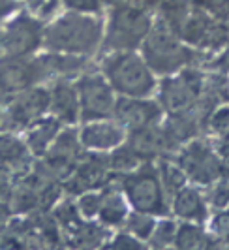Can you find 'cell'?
Listing matches in <instances>:
<instances>
[{"label": "cell", "mask_w": 229, "mask_h": 250, "mask_svg": "<svg viewBox=\"0 0 229 250\" xmlns=\"http://www.w3.org/2000/svg\"><path fill=\"white\" fill-rule=\"evenodd\" d=\"M177 228H178V224L175 222V220H171V218H164V216H162V220L154 224L153 233H151V237H149L151 245L158 250L171 247V245L175 243Z\"/></svg>", "instance_id": "cell-31"}, {"label": "cell", "mask_w": 229, "mask_h": 250, "mask_svg": "<svg viewBox=\"0 0 229 250\" xmlns=\"http://www.w3.org/2000/svg\"><path fill=\"white\" fill-rule=\"evenodd\" d=\"M103 13L62 12L45 23L43 49L96 59L102 51Z\"/></svg>", "instance_id": "cell-1"}, {"label": "cell", "mask_w": 229, "mask_h": 250, "mask_svg": "<svg viewBox=\"0 0 229 250\" xmlns=\"http://www.w3.org/2000/svg\"><path fill=\"white\" fill-rule=\"evenodd\" d=\"M166 113L156 98H124L116 96L113 117L126 132L156 126L164 121Z\"/></svg>", "instance_id": "cell-14"}, {"label": "cell", "mask_w": 229, "mask_h": 250, "mask_svg": "<svg viewBox=\"0 0 229 250\" xmlns=\"http://www.w3.org/2000/svg\"><path fill=\"white\" fill-rule=\"evenodd\" d=\"M36 59H38L45 85H49L57 79H76L77 75L83 74L96 61V59L77 57V55L55 53V51H39Z\"/></svg>", "instance_id": "cell-17"}, {"label": "cell", "mask_w": 229, "mask_h": 250, "mask_svg": "<svg viewBox=\"0 0 229 250\" xmlns=\"http://www.w3.org/2000/svg\"><path fill=\"white\" fill-rule=\"evenodd\" d=\"M191 2H193V0H191Z\"/></svg>", "instance_id": "cell-49"}, {"label": "cell", "mask_w": 229, "mask_h": 250, "mask_svg": "<svg viewBox=\"0 0 229 250\" xmlns=\"http://www.w3.org/2000/svg\"><path fill=\"white\" fill-rule=\"evenodd\" d=\"M23 8L41 23H49L62 12V0H23Z\"/></svg>", "instance_id": "cell-30"}, {"label": "cell", "mask_w": 229, "mask_h": 250, "mask_svg": "<svg viewBox=\"0 0 229 250\" xmlns=\"http://www.w3.org/2000/svg\"><path fill=\"white\" fill-rule=\"evenodd\" d=\"M107 239V229L103 224L83 220L76 229L66 233V243L72 250H98Z\"/></svg>", "instance_id": "cell-23"}, {"label": "cell", "mask_w": 229, "mask_h": 250, "mask_svg": "<svg viewBox=\"0 0 229 250\" xmlns=\"http://www.w3.org/2000/svg\"><path fill=\"white\" fill-rule=\"evenodd\" d=\"M154 25V13L128 2L103 12L102 51H139L143 40Z\"/></svg>", "instance_id": "cell-4"}, {"label": "cell", "mask_w": 229, "mask_h": 250, "mask_svg": "<svg viewBox=\"0 0 229 250\" xmlns=\"http://www.w3.org/2000/svg\"><path fill=\"white\" fill-rule=\"evenodd\" d=\"M210 228H212L214 237L220 239L222 243L229 245V207H226V209H218L216 214L212 216Z\"/></svg>", "instance_id": "cell-37"}, {"label": "cell", "mask_w": 229, "mask_h": 250, "mask_svg": "<svg viewBox=\"0 0 229 250\" xmlns=\"http://www.w3.org/2000/svg\"><path fill=\"white\" fill-rule=\"evenodd\" d=\"M124 143L137 154L141 162H156L164 156H173L177 152V149L173 147V143L164 132L162 123L149 128L130 130L126 132Z\"/></svg>", "instance_id": "cell-15"}, {"label": "cell", "mask_w": 229, "mask_h": 250, "mask_svg": "<svg viewBox=\"0 0 229 250\" xmlns=\"http://www.w3.org/2000/svg\"><path fill=\"white\" fill-rule=\"evenodd\" d=\"M154 218L156 216H153V214L132 211V213H128L126 220H124V228H126L128 233H132L134 237L141 239V241H149L154 229V224H156Z\"/></svg>", "instance_id": "cell-29"}, {"label": "cell", "mask_w": 229, "mask_h": 250, "mask_svg": "<svg viewBox=\"0 0 229 250\" xmlns=\"http://www.w3.org/2000/svg\"><path fill=\"white\" fill-rule=\"evenodd\" d=\"M128 2H132V0H102L105 10L107 8H113V6H120V4H128Z\"/></svg>", "instance_id": "cell-45"}, {"label": "cell", "mask_w": 229, "mask_h": 250, "mask_svg": "<svg viewBox=\"0 0 229 250\" xmlns=\"http://www.w3.org/2000/svg\"><path fill=\"white\" fill-rule=\"evenodd\" d=\"M23 8V0H0V25L10 21L15 13H19Z\"/></svg>", "instance_id": "cell-41"}, {"label": "cell", "mask_w": 229, "mask_h": 250, "mask_svg": "<svg viewBox=\"0 0 229 250\" xmlns=\"http://www.w3.org/2000/svg\"><path fill=\"white\" fill-rule=\"evenodd\" d=\"M4 55V49H2V38H0V57Z\"/></svg>", "instance_id": "cell-46"}, {"label": "cell", "mask_w": 229, "mask_h": 250, "mask_svg": "<svg viewBox=\"0 0 229 250\" xmlns=\"http://www.w3.org/2000/svg\"><path fill=\"white\" fill-rule=\"evenodd\" d=\"M141 57L156 77L177 74L188 66H205V57L199 51L188 47L180 38L154 17V25L139 47Z\"/></svg>", "instance_id": "cell-3"}, {"label": "cell", "mask_w": 229, "mask_h": 250, "mask_svg": "<svg viewBox=\"0 0 229 250\" xmlns=\"http://www.w3.org/2000/svg\"><path fill=\"white\" fill-rule=\"evenodd\" d=\"M64 128V125L55 119L53 115H45L39 121H36L32 126H28L23 132V139H25L26 147L30 150V154L34 158H39L45 154V150L51 147L55 138L58 136V132Z\"/></svg>", "instance_id": "cell-21"}, {"label": "cell", "mask_w": 229, "mask_h": 250, "mask_svg": "<svg viewBox=\"0 0 229 250\" xmlns=\"http://www.w3.org/2000/svg\"><path fill=\"white\" fill-rule=\"evenodd\" d=\"M209 235L203 231V228L195 222H182L177 228L175 235V247L177 250H205Z\"/></svg>", "instance_id": "cell-26"}, {"label": "cell", "mask_w": 229, "mask_h": 250, "mask_svg": "<svg viewBox=\"0 0 229 250\" xmlns=\"http://www.w3.org/2000/svg\"><path fill=\"white\" fill-rule=\"evenodd\" d=\"M207 134L214 136V138H224L229 134V104H220L214 111L210 113L209 121H207Z\"/></svg>", "instance_id": "cell-32"}, {"label": "cell", "mask_w": 229, "mask_h": 250, "mask_svg": "<svg viewBox=\"0 0 229 250\" xmlns=\"http://www.w3.org/2000/svg\"><path fill=\"white\" fill-rule=\"evenodd\" d=\"M109 154V167L113 171V175H124L134 171L135 167H139L141 160L137 158V154L128 147L126 143H120L118 147H114L113 150L107 152Z\"/></svg>", "instance_id": "cell-28"}, {"label": "cell", "mask_w": 229, "mask_h": 250, "mask_svg": "<svg viewBox=\"0 0 229 250\" xmlns=\"http://www.w3.org/2000/svg\"><path fill=\"white\" fill-rule=\"evenodd\" d=\"M36 85H45L36 55L34 57H12V55L0 57V107L12 96Z\"/></svg>", "instance_id": "cell-13"}, {"label": "cell", "mask_w": 229, "mask_h": 250, "mask_svg": "<svg viewBox=\"0 0 229 250\" xmlns=\"http://www.w3.org/2000/svg\"><path fill=\"white\" fill-rule=\"evenodd\" d=\"M203 70L229 75V42L222 47V49L218 51L216 55H212V57H210V61L205 64Z\"/></svg>", "instance_id": "cell-38"}, {"label": "cell", "mask_w": 229, "mask_h": 250, "mask_svg": "<svg viewBox=\"0 0 229 250\" xmlns=\"http://www.w3.org/2000/svg\"><path fill=\"white\" fill-rule=\"evenodd\" d=\"M132 2H135L137 6L145 8V10H149V12L156 13V10L162 6V2H164V0H132Z\"/></svg>", "instance_id": "cell-43"}, {"label": "cell", "mask_w": 229, "mask_h": 250, "mask_svg": "<svg viewBox=\"0 0 229 250\" xmlns=\"http://www.w3.org/2000/svg\"><path fill=\"white\" fill-rule=\"evenodd\" d=\"M96 66L109 81L116 96L153 98L158 77L145 62L139 51H107L96 57Z\"/></svg>", "instance_id": "cell-2"}, {"label": "cell", "mask_w": 229, "mask_h": 250, "mask_svg": "<svg viewBox=\"0 0 229 250\" xmlns=\"http://www.w3.org/2000/svg\"><path fill=\"white\" fill-rule=\"evenodd\" d=\"M0 109H2V107H0Z\"/></svg>", "instance_id": "cell-48"}, {"label": "cell", "mask_w": 229, "mask_h": 250, "mask_svg": "<svg viewBox=\"0 0 229 250\" xmlns=\"http://www.w3.org/2000/svg\"><path fill=\"white\" fill-rule=\"evenodd\" d=\"M156 169H158V175H160L167 200L173 198L180 188L188 185V177L182 171V167L175 162L173 156H164V158L156 160Z\"/></svg>", "instance_id": "cell-25"}, {"label": "cell", "mask_w": 229, "mask_h": 250, "mask_svg": "<svg viewBox=\"0 0 229 250\" xmlns=\"http://www.w3.org/2000/svg\"><path fill=\"white\" fill-rule=\"evenodd\" d=\"M207 203L214 209H226L229 207V177L222 175L216 183L209 187V192L205 194Z\"/></svg>", "instance_id": "cell-33"}, {"label": "cell", "mask_w": 229, "mask_h": 250, "mask_svg": "<svg viewBox=\"0 0 229 250\" xmlns=\"http://www.w3.org/2000/svg\"><path fill=\"white\" fill-rule=\"evenodd\" d=\"M128 213H130L128 201L118 187L116 179H113L107 187L102 188V207H100V213L96 218L105 228H116V226H124Z\"/></svg>", "instance_id": "cell-22"}, {"label": "cell", "mask_w": 229, "mask_h": 250, "mask_svg": "<svg viewBox=\"0 0 229 250\" xmlns=\"http://www.w3.org/2000/svg\"><path fill=\"white\" fill-rule=\"evenodd\" d=\"M143 243H141V239L134 237L132 233H118V235H114L113 241H111V245H109V250H143Z\"/></svg>", "instance_id": "cell-39"}, {"label": "cell", "mask_w": 229, "mask_h": 250, "mask_svg": "<svg viewBox=\"0 0 229 250\" xmlns=\"http://www.w3.org/2000/svg\"><path fill=\"white\" fill-rule=\"evenodd\" d=\"M43 30L41 23L34 15L21 10L10 21L0 25V38L4 55L12 57H34L43 49Z\"/></svg>", "instance_id": "cell-10"}, {"label": "cell", "mask_w": 229, "mask_h": 250, "mask_svg": "<svg viewBox=\"0 0 229 250\" xmlns=\"http://www.w3.org/2000/svg\"><path fill=\"white\" fill-rule=\"evenodd\" d=\"M34 156L26 147L25 139L13 132L0 130V164L10 167L15 175H21L30 169Z\"/></svg>", "instance_id": "cell-20"}, {"label": "cell", "mask_w": 229, "mask_h": 250, "mask_svg": "<svg viewBox=\"0 0 229 250\" xmlns=\"http://www.w3.org/2000/svg\"><path fill=\"white\" fill-rule=\"evenodd\" d=\"M15 177L17 175L13 173L10 167L0 164V200L8 201L10 194H12L13 183H15Z\"/></svg>", "instance_id": "cell-40"}, {"label": "cell", "mask_w": 229, "mask_h": 250, "mask_svg": "<svg viewBox=\"0 0 229 250\" xmlns=\"http://www.w3.org/2000/svg\"><path fill=\"white\" fill-rule=\"evenodd\" d=\"M74 81H76L77 96H79L81 123L102 121V119L113 117L116 94L113 87L109 85V81L98 70L96 61L83 74L77 75Z\"/></svg>", "instance_id": "cell-7"}, {"label": "cell", "mask_w": 229, "mask_h": 250, "mask_svg": "<svg viewBox=\"0 0 229 250\" xmlns=\"http://www.w3.org/2000/svg\"><path fill=\"white\" fill-rule=\"evenodd\" d=\"M114 179L134 211L153 216L169 214V203L156 169V162H143L134 171L114 175Z\"/></svg>", "instance_id": "cell-5"}, {"label": "cell", "mask_w": 229, "mask_h": 250, "mask_svg": "<svg viewBox=\"0 0 229 250\" xmlns=\"http://www.w3.org/2000/svg\"><path fill=\"white\" fill-rule=\"evenodd\" d=\"M207 72L199 66H188L177 74L158 77L154 98L162 105L166 115L191 111L203 96Z\"/></svg>", "instance_id": "cell-6"}, {"label": "cell", "mask_w": 229, "mask_h": 250, "mask_svg": "<svg viewBox=\"0 0 229 250\" xmlns=\"http://www.w3.org/2000/svg\"><path fill=\"white\" fill-rule=\"evenodd\" d=\"M175 216H178L184 222H195L201 224L209 216V203L205 194L199 190V187L193 185H186L178 190L177 194L171 198V205H169Z\"/></svg>", "instance_id": "cell-19"}, {"label": "cell", "mask_w": 229, "mask_h": 250, "mask_svg": "<svg viewBox=\"0 0 229 250\" xmlns=\"http://www.w3.org/2000/svg\"><path fill=\"white\" fill-rule=\"evenodd\" d=\"M77 209L83 218L92 220L96 218L100 213V207H102V190H94V192H85L81 196H77Z\"/></svg>", "instance_id": "cell-34"}, {"label": "cell", "mask_w": 229, "mask_h": 250, "mask_svg": "<svg viewBox=\"0 0 229 250\" xmlns=\"http://www.w3.org/2000/svg\"><path fill=\"white\" fill-rule=\"evenodd\" d=\"M191 8H193L191 0H164L162 6L156 10L154 17L160 23H164L167 28H171L178 36L180 26L184 25V21L190 15Z\"/></svg>", "instance_id": "cell-24"}, {"label": "cell", "mask_w": 229, "mask_h": 250, "mask_svg": "<svg viewBox=\"0 0 229 250\" xmlns=\"http://www.w3.org/2000/svg\"><path fill=\"white\" fill-rule=\"evenodd\" d=\"M13 218L12 207L6 200H0V231L6 229V226L10 224V220Z\"/></svg>", "instance_id": "cell-42"}, {"label": "cell", "mask_w": 229, "mask_h": 250, "mask_svg": "<svg viewBox=\"0 0 229 250\" xmlns=\"http://www.w3.org/2000/svg\"><path fill=\"white\" fill-rule=\"evenodd\" d=\"M49 87V115L58 119L64 126H77L81 123L79 96L74 79H57Z\"/></svg>", "instance_id": "cell-18"}, {"label": "cell", "mask_w": 229, "mask_h": 250, "mask_svg": "<svg viewBox=\"0 0 229 250\" xmlns=\"http://www.w3.org/2000/svg\"><path fill=\"white\" fill-rule=\"evenodd\" d=\"M191 4L209 13L212 19L229 25V0H193Z\"/></svg>", "instance_id": "cell-35"}, {"label": "cell", "mask_w": 229, "mask_h": 250, "mask_svg": "<svg viewBox=\"0 0 229 250\" xmlns=\"http://www.w3.org/2000/svg\"><path fill=\"white\" fill-rule=\"evenodd\" d=\"M45 115H49V87L36 85L12 96L2 105L0 130L19 134Z\"/></svg>", "instance_id": "cell-8"}, {"label": "cell", "mask_w": 229, "mask_h": 250, "mask_svg": "<svg viewBox=\"0 0 229 250\" xmlns=\"http://www.w3.org/2000/svg\"><path fill=\"white\" fill-rule=\"evenodd\" d=\"M83 152L85 149L79 141V128L64 126L51 143V147L45 150V154L39 158H34V162L47 175L62 183L64 179L74 171V167L81 160Z\"/></svg>", "instance_id": "cell-12"}, {"label": "cell", "mask_w": 229, "mask_h": 250, "mask_svg": "<svg viewBox=\"0 0 229 250\" xmlns=\"http://www.w3.org/2000/svg\"><path fill=\"white\" fill-rule=\"evenodd\" d=\"M62 10L77 13H103L102 0H62Z\"/></svg>", "instance_id": "cell-36"}, {"label": "cell", "mask_w": 229, "mask_h": 250, "mask_svg": "<svg viewBox=\"0 0 229 250\" xmlns=\"http://www.w3.org/2000/svg\"><path fill=\"white\" fill-rule=\"evenodd\" d=\"M114 179L109 167V154L85 150L74 171L62 181V190L68 196H81L85 192H94L107 187Z\"/></svg>", "instance_id": "cell-11"}, {"label": "cell", "mask_w": 229, "mask_h": 250, "mask_svg": "<svg viewBox=\"0 0 229 250\" xmlns=\"http://www.w3.org/2000/svg\"><path fill=\"white\" fill-rule=\"evenodd\" d=\"M173 158L195 187H210L224 175V166L216 147L201 138L191 139L182 145L173 154Z\"/></svg>", "instance_id": "cell-9"}, {"label": "cell", "mask_w": 229, "mask_h": 250, "mask_svg": "<svg viewBox=\"0 0 229 250\" xmlns=\"http://www.w3.org/2000/svg\"><path fill=\"white\" fill-rule=\"evenodd\" d=\"M126 139V130L114 119H102L81 123L79 128V141L85 150L96 152H109Z\"/></svg>", "instance_id": "cell-16"}, {"label": "cell", "mask_w": 229, "mask_h": 250, "mask_svg": "<svg viewBox=\"0 0 229 250\" xmlns=\"http://www.w3.org/2000/svg\"><path fill=\"white\" fill-rule=\"evenodd\" d=\"M160 250H177V249H169V247H167V249H160Z\"/></svg>", "instance_id": "cell-47"}, {"label": "cell", "mask_w": 229, "mask_h": 250, "mask_svg": "<svg viewBox=\"0 0 229 250\" xmlns=\"http://www.w3.org/2000/svg\"><path fill=\"white\" fill-rule=\"evenodd\" d=\"M51 216L55 218V222L58 224V228L64 231V235L70 233L72 229H76L77 226L85 220L81 216V213H79L77 203L74 200H60L51 209Z\"/></svg>", "instance_id": "cell-27"}, {"label": "cell", "mask_w": 229, "mask_h": 250, "mask_svg": "<svg viewBox=\"0 0 229 250\" xmlns=\"http://www.w3.org/2000/svg\"><path fill=\"white\" fill-rule=\"evenodd\" d=\"M205 250H226V243H222V241H220V239H216V237H214V239L209 237Z\"/></svg>", "instance_id": "cell-44"}]
</instances>
